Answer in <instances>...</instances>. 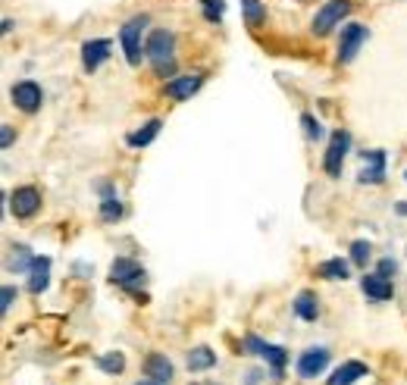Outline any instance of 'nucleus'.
<instances>
[{
    "mask_svg": "<svg viewBox=\"0 0 407 385\" xmlns=\"http://www.w3.org/2000/svg\"><path fill=\"white\" fill-rule=\"evenodd\" d=\"M0 297H4V301H0V307H4V314H6V310H10V304L19 297V292H16L13 285H4V292H0Z\"/></svg>",
    "mask_w": 407,
    "mask_h": 385,
    "instance_id": "c756f323",
    "label": "nucleus"
},
{
    "mask_svg": "<svg viewBox=\"0 0 407 385\" xmlns=\"http://www.w3.org/2000/svg\"><path fill=\"white\" fill-rule=\"evenodd\" d=\"M360 376H370L367 363H360V360H348V363H341L336 373L329 376V385H354V382L360 379Z\"/></svg>",
    "mask_w": 407,
    "mask_h": 385,
    "instance_id": "2eb2a0df",
    "label": "nucleus"
},
{
    "mask_svg": "<svg viewBox=\"0 0 407 385\" xmlns=\"http://www.w3.org/2000/svg\"><path fill=\"white\" fill-rule=\"evenodd\" d=\"M367 25L360 23H348L345 28H341V41H338V63H351L354 57H358L360 45L367 41Z\"/></svg>",
    "mask_w": 407,
    "mask_h": 385,
    "instance_id": "0eeeda50",
    "label": "nucleus"
},
{
    "mask_svg": "<svg viewBox=\"0 0 407 385\" xmlns=\"http://www.w3.org/2000/svg\"><path fill=\"white\" fill-rule=\"evenodd\" d=\"M110 47H113V45H110L107 38L85 41V45H82V66L88 69V72H94L104 60H110Z\"/></svg>",
    "mask_w": 407,
    "mask_h": 385,
    "instance_id": "f8f14e48",
    "label": "nucleus"
},
{
    "mask_svg": "<svg viewBox=\"0 0 407 385\" xmlns=\"http://www.w3.org/2000/svg\"><path fill=\"white\" fill-rule=\"evenodd\" d=\"M348 150H351V135L348 132H332L329 138V150H326V157H323V170L329 172L332 179L341 176V163H345V157H348Z\"/></svg>",
    "mask_w": 407,
    "mask_h": 385,
    "instance_id": "20e7f679",
    "label": "nucleus"
},
{
    "mask_svg": "<svg viewBox=\"0 0 407 385\" xmlns=\"http://www.w3.org/2000/svg\"><path fill=\"white\" fill-rule=\"evenodd\" d=\"M242 6H244V23H248L251 28H257L266 19V10H264L260 0H242Z\"/></svg>",
    "mask_w": 407,
    "mask_h": 385,
    "instance_id": "393cba45",
    "label": "nucleus"
},
{
    "mask_svg": "<svg viewBox=\"0 0 407 385\" xmlns=\"http://www.w3.org/2000/svg\"><path fill=\"white\" fill-rule=\"evenodd\" d=\"M135 385H160V382H154V379H144V382H135Z\"/></svg>",
    "mask_w": 407,
    "mask_h": 385,
    "instance_id": "72a5a7b5",
    "label": "nucleus"
},
{
    "mask_svg": "<svg viewBox=\"0 0 407 385\" xmlns=\"http://www.w3.org/2000/svg\"><path fill=\"white\" fill-rule=\"evenodd\" d=\"M351 13V4L348 0H329L323 10L314 16V35H329L336 25H341V19Z\"/></svg>",
    "mask_w": 407,
    "mask_h": 385,
    "instance_id": "39448f33",
    "label": "nucleus"
},
{
    "mask_svg": "<svg viewBox=\"0 0 407 385\" xmlns=\"http://www.w3.org/2000/svg\"><path fill=\"white\" fill-rule=\"evenodd\" d=\"M360 288H363V295H367L370 301H389V297H391V282L385 279V276H379V273H367V276H363Z\"/></svg>",
    "mask_w": 407,
    "mask_h": 385,
    "instance_id": "4468645a",
    "label": "nucleus"
},
{
    "mask_svg": "<svg viewBox=\"0 0 407 385\" xmlns=\"http://www.w3.org/2000/svg\"><path fill=\"white\" fill-rule=\"evenodd\" d=\"M301 126H304V132H307L310 141H319V138H323V126H319V119H317V116L304 113V116H301Z\"/></svg>",
    "mask_w": 407,
    "mask_h": 385,
    "instance_id": "a878e982",
    "label": "nucleus"
},
{
    "mask_svg": "<svg viewBox=\"0 0 407 385\" xmlns=\"http://www.w3.org/2000/svg\"><path fill=\"white\" fill-rule=\"evenodd\" d=\"M144 25H148V16H132L119 32V41H122V50H126L129 66H138V63H141V54H144L141 50V32H144Z\"/></svg>",
    "mask_w": 407,
    "mask_h": 385,
    "instance_id": "f03ea898",
    "label": "nucleus"
},
{
    "mask_svg": "<svg viewBox=\"0 0 407 385\" xmlns=\"http://www.w3.org/2000/svg\"><path fill=\"white\" fill-rule=\"evenodd\" d=\"M204 85V76L201 72H194V76H179V78H170V82H166V97L170 100H188L191 97L194 91H198Z\"/></svg>",
    "mask_w": 407,
    "mask_h": 385,
    "instance_id": "9b49d317",
    "label": "nucleus"
},
{
    "mask_svg": "<svg viewBox=\"0 0 407 385\" xmlns=\"http://www.w3.org/2000/svg\"><path fill=\"white\" fill-rule=\"evenodd\" d=\"M32 263H35V257H32V251L25 248V244H16L13 248V254H10V270L13 273H25V270H32Z\"/></svg>",
    "mask_w": 407,
    "mask_h": 385,
    "instance_id": "4be33fe9",
    "label": "nucleus"
},
{
    "mask_svg": "<svg viewBox=\"0 0 407 385\" xmlns=\"http://www.w3.org/2000/svg\"><path fill=\"white\" fill-rule=\"evenodd\" d=\"M98 369L116 376V373H122V369H126V357H122L119 351H107V354H100V357H98Z\"/></svg>",
    "mask_w": 407,
    "mask_h": 385,
    "instance_id": "5701e85b",
    "label": "nucleus"
},
{
    "mask_svg": "<svg viewBox=\"0 0 407 385\" xmlns=\"http://www.w3.org/2000/svg\"><path fill=\"white\" fill-rule=\"evenodd\" d=\"M0 144H4V148H10V144H13V129L10 126H4V132H0Z\"/></svg>",
    "mask_w": 407,
    "mask_h": 385,
    "instance_id": "2f4dec72",
    "label": "nucleus"
},
{
    "mask_svg": "<svg viewBox=\"0 0 407 385\" xmlns=\"http://www.w3.org/2000/svg\"><path fill=\"white\" fill-rule=\"evenodd\" d=\"M122 216V204L116 194H104V201H100V220L104 223H116Z\"/></svg>",
    "mask_w": 407,
    "mask_h": 385,
    "instance_id": "b1692460",
    "label": "nucleus"
},
{
    "mask_svg": "<svg viewBox=\"0 0 407 385\" xmlns=\"http://www.w3.org/2000/svg\"><path fill=\"white\" fill-rule=\"evenodd\" d=\"M10 94H13V104H16L23 113H35L41 104H45V91H41V85L32 82V78H25V82H16Z\"/></svg>",
    "mask_w": 407,
    "mask_h": 385,
    "instance_id": "6e6552de",
    "label": "nucleus"
},
{
    "mask_svg": "<svg viewBox=\"0 0 407 385\" xmlns=\"http://www.w3.org/2000/svg\"><path fill=\"white\" fill-rule=\"evenodd\" d=\"M160 126H163V122H160V119H151V122H144V126L138 129V132H132V135H129L126 141L132 144V148H148V144H151V141H154V138L160 135Z\"/></svg>",
    "mask_w": 407,
    "mask_h": 385,
    "instance_id": "a211bd4d",
    "label": "nucleus"
},
{
    "mask_svg": "<svg viewBox=\"0 0 407 385\" xmlns=\"http://www.w3.org/2000/svg\"><path fill=\"white\" fill-rule=\"evenodd\" d=\"M260 357L270 363V376H273V379H282V369H285V360H288L285 348H279V345H266Z\"/></svg>",
    "mask_w": 407,
    "mask_h": 385,
    "instance_id": "f3484780",
    "label": "nucleus"
},
{
    "mask_svg": "<svg viewBox=\"0 0 407 385\" xmlns=\"http://www.w3.org/2000/svg\"><path fill=\"white\" fill-rule=\"evenodd\" d=\"M376 273L385 276V279H391V276L398 273V263H395V260H391V257H385V260H379V270H376Z\"/></svg>",
    "mask_w": 407,
    "mask_h": 385,
    "instance_id": "7c9ffc66",
    "label": "nucleus"
},
{
    "mask_svg": "<svg viewBox=\"0 0 407 385\" xmlns=\"http://www.w3.org/2000/svg\"><path fill=\"white\" fill-rule=\"evenodd\" d=\"M201 4H204V16H207L210 23H216V19L223 16V10H226L223 0H201Z\"/></svg>",
    "mask_w": 407,
    "mask_h": 385,
    "instance_id": "cd10ccee",
    "label": "nucleus"
},
{
    "mask_svg": "<svg viewBox=\"0 0 407 385\" xmlns=\"http://www.w3.org/2000/svg\"><path fill=\"white\" fill-rule=\"evenodd\" d=\"M295 314L301 316V319H307V323H314V319L319 316V304H317V297L310 295V292H301L295 297Z\"/></svg>",
    "mask_w": 407,
    "mask_h": 385,
    "instance_id": "aec40b11",
    "label": "nucleus"
},
{
    "mask_svg": "<svg viewBox=\"0 0 407 385\" xmlns=\"http://www.w3.org/2000/svg\"><path fill=\"white\" fill-rule=\"evenodd\" d=\"M110 279L116 282V285H122L126 292H135L138 285H144V270H141V263L132 257H116L113 260V266H110Z\"/></svg>",
    "mask_w": 407,
    "mask_h": 385,
    "instance_id": "7ed1b4c3",
    "label": "nucleus"
},
{
    "mask_svg": "<svg viewBox=\"0 0 407 385\" xmlns=\"http://www.w3.org/2000/svg\"><path fill=\"white\" fill-rule=\"evenodd\" d=\"M172 360L166 357V354H148V360H144V376L148 379H154V382H160V385H166L172 379Z\"/></svg>",
    "mask_w": 407,
    "mask_h": 385,
    "instance_id": "ddd939ff",
    "label": "nucleus"
},
{
    "mask_svg": "<svg viewBox=\"0 0 407 385\" xmlns=\"http://www.w3.org/2000/svg\"><path fill=\"white\" fill-rule=\"evenodd\" d=\"M50 282V257H35L32 270H28V292L41 295Z\"/></svg>",
    "mask_w": 407,
    "mask_h": 385,
    "instance_id": "dca6fc26",
    "label": "nucleus"
},
{
    "mask_svg": "<svg viewBox=\"0 0 407 385\" xmlns=\"http://www.w3.org/2000/svg\"><path fill=\"white\" fill-rule=\"evenodd\" d=\"M326 363H329V351L326 348H307V351L297 357V376L301 379H314L326 369Z\"/></svg>",
    "mask_w": 407,
    "mask_h": 385,
    "instance_id": "1a4fd4ad",
    "label": "nucleus"
},
{
    "mask_svg": "<svg viewBox=\"0 0 407 385\" xmlns=\"http://www.w3.org/2000/svg\"><path fill=\"white\" fill-rule=\"evenodd\" d=\"M244 354H264V348H266V341L264 338H257V336H244Z\"/></svg>",
    "mask_w": 407,
    "mask_h": 385,
    "instance_id": "c85d7f7f",
    "label": "nucleus"
},
{
    "mask_svg": "<svg viewBox=\"0 0 407 385\" xmlns=\"http://www.w3.org/2000/svg\"><path fill=\"white\" fill-rule=\"evenodd\" d=\"M216 367V354L210 351V348H191V354H188V369L191 373H201V369H210Z\"/></svg>",
    "mask_w": 407,
    "mask_h": 385,
    "instance_id": "6ab92c4d",
    "label": "nucleus"
},
{
    "mask_svg": "<svg viewBox=\"0 0 407 385\" xmlns=\"http://www.w3.org/2000/svg\"><path fill=\"white\" fill-rule=\"evenodd\" d=\"M317 276H323V279H348V260H341V257L323 260V263L317 266Z\"/></svg>",
    "mask_w": 407,
    "mask_h": 385,
    "instance_id": "412c9836",
    "label": "nucleus"
},
{
    "mask_svg": "<svg viewBox=\"0 0 407 385\" xmlns=\"http://www.w3.org/2000/svg\"><path fill=\"white\" fill-rule=\"evenodd\" d=\"M260 379H264V369H251L248 373V385H257Z\"/></svg>",
    "mask_w": 407,
    "mask_h": 385,
    "instance_id": "473e14b6",
    "label": "nucleus"
},
{
    "mask_svg": "<svg viewBox=\"0 0 407 385\" xmlns=\"http://www.w3.org/2000/svg\"><path fill=\"white\" fill-rule=\"evenodd\" d=\"M370 251H373V248H370V242H354V244H351V260H354L358 266H367Z\"/></svg>",
    "mask_w": 407,
    "mask_h": 385,
    "instance_id": "bb28decb",
    "label": "nucleus"
},
{
    "mask_svg": "<svg viewBox=\"0 0 407 385\" xmlns=\"http://www.w3.org/2000/svg\"><path fill=\"white\" fill-rule=\"evenodd\" d=\"M382 179H385V150H367L358 182L360 185H379Z\"/></svg>",
    "mask_w": 407,
    "mask_h": 385,
    "instance_id": "9d476101",
    "label": "nucleus"
},
{
    "mask_svg": "<svg viewBox=\"0 0 407 385\" xmlns=\"http://www.w3.org/2000/svg\"><path fill=\"white\" fill-rule=\"evenodd\" d=\"M172 47H176V38L166 28H157V32L148 35V45H144V57L154 63L157 76H172L176 72V60H172Z\"/></svg>",
    "mask_w": 407,
    "mask_h": 385,
    "instance_id": "f257e3e1",
    "label": "nucleus"
},
{
    "mask_svg": "<svg viewBox=\"0 0 407 385\" xmlns=\"http://www.w3.org/2000/svg\"><path fill=\"white\" fill-rule=\"evenodd\" d=\"M10 210L16 213V220H28L41 210V191L35 185H23L10 194Z\"/></svg>",
    "mask_w": 407,
    "mask_h": 385,
    "instance_id": "423d86ee",
    "label": "nucleus"
}]
</instances>
